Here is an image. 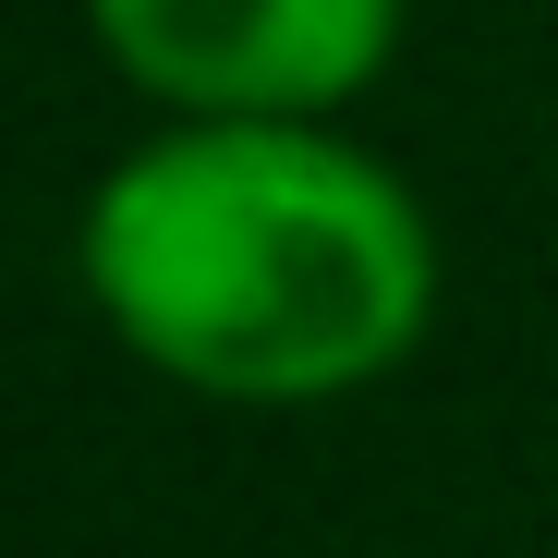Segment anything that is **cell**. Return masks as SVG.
Wrapping results in <instances>:
<instances>
[{"instance_id": "cell-1", "label": "cell", "mask_w": 558, "mask_h": 558, "mask_svg": "<svg viewBox=\"0 0 558 558\" xmlns=\"http://www.w3.org/2000/svg\"><path fill=\"white\" fill-rule=\"evenodd\" d=\"M85 279L146 364L231 401H304L377 377L425 328V219L352 146L207 122L110 170L85 207Z\"/></svg>"}, {"instance_id": "cell-2", "label": "cell", "mask_w": 558, "mask_h": 558, "mask_svg": "<svg viewBox=\"0 0 558 558\" xmlns=\"http://www.w3.org/2000/svg\"><path fill=\"white\" fill-rule=\"evenodd\" d=\"M98 37L134 85L182 110H328L389 49V0H98Z\"/></svg>"}]
</instances>
